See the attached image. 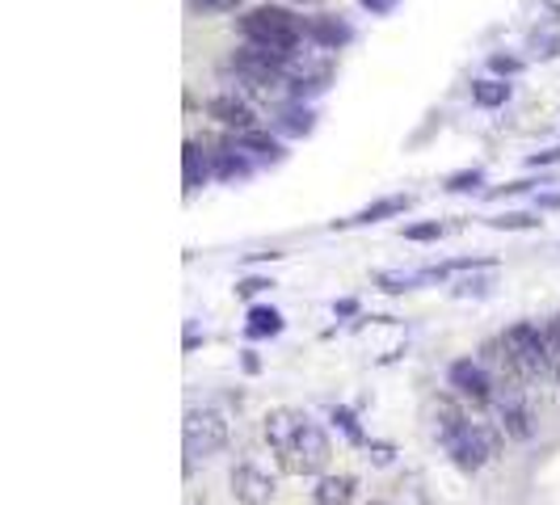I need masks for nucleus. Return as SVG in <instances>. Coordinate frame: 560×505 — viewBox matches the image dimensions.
I'll return each mask as SVG.
<instances>
[{"label":"nucleus","mask_w":560,"mask_h":505,"mask_svg":"<svg viewBox=\"0 0 560 505\" xmlns=\"http://www.w3.org/2000/svg\"><path fill=\"white\" fill-rule=\"evenodd\" d=\"M207 114H211L215 122L232 127V131H253V110L245 102H236V97H215V102L207 106Z\"/></svg>","instance_id":"obj_7"},{"label":"nucleus","mask_w":560,"mask_h":505,"mask_svg":"<svg viewBox=\"0 0 560 505\" xmlns=\"http://www.w3.org/2000/svg\"><path fill=\"white\" fill-rule=\"evenodd\" d=\"M241 34H245V43H253L257 51L279 56V59L291 63V56L300 51L304 26H300L287 9H270V4H261V9H249V13L241 17Z\"/></svg>","instance_id":"obj_2"},{"label":"nucleus","mask_w":560,"mask_h":505,"mask_svg":"<svg viewBox=\"0 0 560 505\" xmlns=\"http://www.w3.org/2000/svg\"><path fill=\"white\" fill-rule=\"evenodd\" d=\"M493 227H539L535 215H502V220H493Z\"/></svg>","instance_id":"obj_18"},{"label":"nucleus","mask_w":560,"mask_h":505,"mask_svg":"<svg viewBox=\"0 0 560 505\" xmlns=\"http://www.w3.org/2000/svg\"><path fill=\"white\" fill-rule=\"evenodd\" d=\"M182 438H186V468L195 459H207L215 450L228 447V421L220 409H190L182 421Z\"/></svg>","instance_id":"obj_3"},{"label":"nucleus","mask_w":560,"mask_h":505,"mask_svg":"<svg viewBox=\"0 0 560 505\" xmlns=\"http://www.w3.org/2000/svg\"><path fill=\"white\" fill-rule=\"evenodd\" d=\"M304 34H308V38H316L320 47H329V51H334V47H341V43L350 38V30L341 26V22H308V26H304Z\"/></svg>","instance_id":"obj_9"},{"label":"nucleus","mask_w":560,"mask_h":505,"mask_svg":"<svg viewBox=\"0 0 560 505\" xmlns=\"http://www.w3.org/2000/svg\"><path fill=\"white\" fill-rule=\"evenodd\" d=\"M396 211H405V198H388V202H375V207H366L363 215L354 220V224H371V220H380V215H396Z\"/></svg>","instance_id":"obj_13"},{"label":"nucleus","mask_w":560,"mask_h":505,"mask_svg":"<svg viewBox=\"0 0 560 505\" xmlns=\"http://www.w3.org/2000/svg\"><path fill=\"white\" fill-rule=\"evenodd\" d=\"M544 329V359H548V375L560 379V316H552L548 325H539Z\"/></svg>","instance_id":"obj_10"},{"label":"nucleus","mask_w":560,"mask_h":505,"mask_svg":"<svg viewBox=\"0 0 560 505\" xmlns=\"http://www.w3.org/2000/svg\"><path fill=\"white\" fill-rule=\"evenodd\" d=\"M241 143L253 148V152H261V156H279V143L270 140V136H261V131H241Z\"/></svg>","instance_id":"obj_15"},{"label":"nucleus","mask_w":560,"mask_h":505,"mask_svg":"<svg viewBox=\"0 0 560 505\" xmlns=\"http://www.w3.org/2000/svg\"><path fill=\"white\" fill-rule=\"evenodd\" d=\"M182 161H186V190H195V186H198V173H202V152H198V143H186Z\"/></svg>","instance_id":"obj_12"},{"label":"nucleus","mask_w":560,"mask_h":505,"mask_svg":"<svg viewBox=\"0 0 560 505\" xmlns=\"http://www.w3.org/2000/svg\"><path fill=\"white\" fill-rule=\"evenodd\" d=\"M443 227L439 224H418V227H409V240H434Z\"/></svg>","instance_id":"obj_19"},{"label":"nucleus","mask_w":560,"mask_h":505,"mask_svg":"<svg viewBox=\"0 0 560 505\" xmlns=\"http://www.w3.org/2000/svg\"><path fill=\"white\" fill-rule=\"evenodd\" d=\"M186 4H190L195 13H198V9H202V13H232L241 0H186Z\"/></svg>","instance_id":"obj_16"},{"label":"nucleus","mask_w":560,"mask_h":505,"mask_svg":"<svg viewBox=\"0 0 560 505\" xmlns=\"http://www.w3.org/2000/svg\"><path fill=\"white\" fill-rule=\"evenodd\" d=\"M472 186H480V173L472 168V173H455L447 181V190H472Z\"/></svg>","instance_id":"obj_17"},{"label":"nucleus","mask_w":560,"mask_h":505,"mask_svg":"<svg viewBox=\"0 0 560 505\" xmlns=\"http://www.w3.org/2000/svg\"><path fill=\"white\" fill-rule=\"evenodd\" d=\"M502 350L518 379H535V375L548 371V359H544V329H539V325H527V320H523V325H510L502 333Z\"/></svg>","instance_id":"obj_4"},{"label":"nucleus","mask_w":560,"mask_h":505,"mask_svg":"<svg viewBox=\"0 0 560 505\" xmlns=\"http://www.w3.org/2000/svg\"><path fill=\"white\" fill-rule=\"evenodd\" d=\"M350 497H354V480L350 477H329L316 489V505H350Z\"/></svg>","instance_id":"obj_8"},{"label":"nucleus","mask_w":560,"mask_h":505,"mask_svg":"<svg viewBox=\"0 0 560 505\" xmlns=\"http://www.w3.org/2000/svg\"><path fill=\"white\" fill-rule=\"evenodd\" d=\"M270 493H275V480L266 477V472H257L253 463H241L236 472H232V497L245 505H266L270 502Z\"/></svg>","instance_id":"obj_6"},{"label":"nucleus","mask_w":560,"mask_h":505,"mask_svg":"<svg viewBox=\"0 0 560 505\" xmlns=\"http://www.w3.org/2000/svg\"><path fill=\"white\" fill-rule=\"evenodd\" d=\"M451 388L459 392V400H468L472 409H485L493 400V379L485 375L480 363H455L451 366Z\"/></svg>","instance_id":"obj_5"},{"label":"nucleus","mask_w":560,"mask_h":505,"mask_svg":"<svg viewBox=\"0 0 560 505\" xmlns=\"http://www.w3.org/2000/svg\"><path fill=\"white\" fill-rule=\"evenodd\" d=\"M472 97H477V106H502L505 97H510V84H502V81H480V84H472Z\"/></svg>","instance_id":"obj_11"},{"label":"nucleus","mask_w":560,"mask_h":505,"mask_svg":"<svg viewBox=\"0 0 560 505\" xmlns=\"http://www.w3.org/2000/svg\"><path fill=\"white\" fill-rule=\"evenodd\" d=\"M366 4H371V9H388L393 0H366Z\"/></svg>","instance_id":"obj_21"},{"label":"nucleus","mask_w":560,"mask_h":505,"mask_svg":"<svg viewBox=\"0 0 560 505\" xmlns=\"http://www.w3.org/2000/svg\"><path fill=\"white\" fill-rule=\"evenodd\" d=\"M493 68H498V72H518L523 63H518V59H510V56H493Z\"/></svg>","instance_id":"obj_20"},{"label":"nucleus","mask_w":560,"mask_h":505,"mask_svg":"<svg viewBox=\"0 0 560 505\" xmlns=\"http://www.w3.org/2000/svg\"><path fill=\"white\" fill-rule=\"evenodd\" d=\"M253 325H249V333L253 337H261V333H279V312H266V308H257L249 316Z\"/></svg>","instance_id":"obj_14"},{"label":"nucleus","mask_w":560,"mask_h":505,"mask_svg":"<svg viewBox=\"0 0 560 505\" xmlns=\"http://www.w3.org/2000/svg\"><path fill=\"white\" fill-rule=\"evenodd\" d=\"M266 443H270V450H275V459H279V468L287 477H316L329 463L325 430L308 413H300V409H275L266 418Z\"/></svg>","instance_id":"obj_1"}]
</instances>
